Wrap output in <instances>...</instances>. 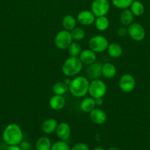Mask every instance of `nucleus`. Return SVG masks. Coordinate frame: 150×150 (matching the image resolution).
<instances>
[{
    "label": "nucleus",
    "mask_w": 150,
    "mask_h": 150,
    "mask_svg": "<svg viewBox=\"0 0 150 150\" xmlns=\"http://www.w3.org/2000/svg\"><path fill=\"white\" fill-rule=\"evenodd\" d=\"M23 132L19 125L15 123L9 124L4 129L2 139L8 146L19 145L23 141Z\"/></svg>",
    "instance_id": "f257e3e1"
},
{
    "label": "nucleus",
    "mask_w": 150,
    "mask_h": 150,
    "mask_svg": "<svg viewBox=\"0 0 150 150\" xmlns=\"http://www.w3.org/2000/svg\"><path fill=\"white\" fill-rule=\"evenodd\" d=\"M90 82L85 76H76L72 79L69 86L70 93L75 98H82L88 93Z\"/></svg>",
    "instance_id": "f03ea898"
},
{
    "label": "nucleus",
    "mask_w": 150,
    "mask_h": 150,
    "mask_svg": "<svg viewBox=\"0 0 150 150\" xmlns=\"http://www.w3.org/2000/svg\"><path fill=\"white\" fill-rule=\"evenodd\" d=\"M83 64L78 57H70L65 60L62 66V72L67 77H74L79 74Z\"/></svg>",
    "instance_id": "7ed1b4c3"
},
{
    "label": "nucleus",
    "mask_w": 150,
    "mask_h": 150,
    "mask_svg": "<svg viewBox=\"0 0 150 150\" xmlns=\"http://www.w3.org/2000/svg\"><path fill=\"white\" fill-rule=\"evenodd\" d=\"M109 42L107 38L102 35H94L90 38L88 46L91 50L96 53H102L107 50Z\"/></svg>",
    "instance_id": "20e7f679"
},
{
    "label": "nucleus",
    "mask_w": 150,
    "mask_h": 150,
    "mask_svg": "<svg viewBox=\"0 0 150 150\" xmlns=\"http://www.w3.org/2000/svg\"><path fill=\"white\" fill-rule=\"evenodd\" d=\"M107 92V85L99 79L93 80L89 84L88 93L91 98L96 99L101 98L105 95Z\"/></svg>",
    "instance_id": "39448f33"
},
{
    "label": "nucleus",
    "mask_w": 150,
    "mask_h": 150,
    "mask_svg": "<svg viewBox=\"0 0 150 150\" xmlns=\"http://www.w3.org/2000/svg\"><path fill=\"white\" fill-rule=\"evenodd\" d=\"M72 42L73 38L71 32L65 29L57 32L54 38V45L60 50L67 49Z\"/></svg>",
    "instance_id": "423d86ee"
},
{
    "label": "nucleus",
    "mask_w": 150,
    "mask_h": 150,
    "mask_svg": "<svg viewBox=\"0 0 150 150\" xmlns=\"http://www.w3.org/2000/svg\"><path fill=\"white\" fill-rule=\"evenodd\" d=\"M110 9L109 0H94L91 4V10L96 17L106 16Z\"/></svg>",
    "instance_id": "0eeeda50"
},
{
    "label": "nucleus",
    "mask_w": 150,
    "mask_h": 150,
    "mask_svg": "<svg viewBox=\"0 0 150 150\" xmlns=\"http://www.w3.org/2000/svg\"><path fill=\"white\" fill-rule=\"evenodd\" d=\"M128 35L133 40L139 42L145 38L146 32L140 23H132L128 26Z\"/></svg>",
    "instance_id": "6e6552de"
},
{
    "label": "nucleus",
    "mask_w": 150,
    "mask_h": 150,
    "mask_svg": "<svg viewBox=\"0 0 150 150\" xmlns=\"http://www.w3.org/2000/svg\"><path fill=\"white\" fill-rule=\"evenodd\" d=\"M119 86L121 90L124 93L131 92L135 87V79L131 74L126 73L120 78Z\"/></svg>",
    "instance_id": "1a4fd4ad"
},
{
    "label": "nucleus",
    "mask_w": 150,
    "mask_h": 150,
    "mask_svg": "<svg viewBox=\"0 0 150 150\" xmlns=\"http://www.w3.org/2000/svg\"><path fill=\"white\" fill-rule=\"evenodd\" d=\"M87 76L91 80L99 79L102 76V64L99 62H95L88 65L86 70Z\"/></svg>",
    "instance_id": "9d476101"
},
{
    "label": "nucleus",
    "mask_w": 150,
    "mask_h": 150,
    "mask_svg": "<svg viewBox=\"0 0 150 150\" xmlns=\"http://www.w3.org/2000/svg\"><path fill=\"white\" fill-rule=\"evenodd\" d=\"M96 16L91 10H84L79 12L76 16V21L82 26H90L94 23Z\"/></svg>",
    "instance_id": "9b49d317"
},
{
    "label": "nucleus",
    "mask_w": 150,
    "mask_h": 150,
    "mask_svg": "<svg viewBox=\"0 0 150 150\" xmlns=\"http://www.w3.org/2000/svg\"><path fill=\"white\" fill-rule=\"evenodd\" d=\"M90 120L96 125H102L106 122L107 117L106 113L101 108H95L89 113Z\"/></svg>",
    "instance_id": "f8f14e48"
},
{
    "label": "nucleus",
    "mask_w": 150,
    "mask_h": 150,
    "mask_svg": "<svg viewBox=\"0 0 150 150\" xmlns=\"http://www.w3.org/2000/svg\"><path fill=\"white\" fill-rule=\"evenodd\" d=\"M71 130L70 125L66 122H61L57 125L55 130L57 138L60 141H64V142L69 140L71 136Z\"/></svg>",
    "instance_id": "ddd939ff"
},
{
    "label": "nucleus",
    "mask_w": 150,
    "mask_h": 150,
    "mask_svg": "<svg viewBox=\"0 0 150 150\" xmlns=\"http://www.w3.org/2000/svg\"><path fill=\"white\" fill-rule=\"evenodd\" d=\"M78 57L81 60L82 64H87V65H89L96 61V54L90 48L82 50Z\"/></svg>",
    "instance_id": "4468645a"
},
{
    "label": "nucleus",
    "mask_w": 150,
    "mask_h": 150,
    "mask_svg": "<svg viewBox=\"0 0 150 150\" xmlns=\"http://www.w3.org/2000/svg\"><path fill=\"white\" fill-rule=\"evenodd\" d=\"M49 105L50 108L54 111H60L64 108L66 105V100L62 95H54L50 98Z\"/></svg>",
    "instance_id": "2eb2a0df"
},
{
    "label": "nucleus",
    "mask_w": 150,
    "mask_h": 150,
    "mask_svg": "<svg viewBox=\"0 0 150 150\" xmlns=\"http://www.w3.org/2000/svg\"><path fill=\"white\" fill-rule=\"evenodd\" d=\"M57 122L55 119L49 118L46 120L41 125V129L43 132L46 134H51L54 132H55L56 128L57 127Z\"/></svg>",
    "instance_id": "dca6fc26"
},
{
    "label": "nucleus",
    "mask_w": 150,
    "mask_h": 150,
    "mask_svg": "<svg viewBox=\"0 0 150 150\" xmlns=\"http://www.w3.org/2000/svg\"><path fill=\"white\" fill-rule=\"evenodd\" d=\"M117 73V69L116 66L110 62H107L102 64V76L105 79H110L116 76Z\"/></svg>",
    "instance_id": "f3484780"
},
{
    "label": "nucleus",
    "mask_w": 150,
    "mask_h": 150,
    "mask_svg": "<svg viewBox=\"0 0 150 150\" xmlns=\"http://www.w3.org/2000/svg\"><path fill=\"white\" fill-rule=\"evenodd\" d=\"M107 54L110 57L114 59L119 58L122 55L123 53V49L122 47L119 44L113 42V43L109 44L107 48Z\"/></svg>",
    "instance_id": "a211bd4d"
},
{
    "label": "nucleus",
    "mask_w": 150,
    "mask_h": 150,
    "mask_svg": "<svg viewBox=\"0 0 150 150\" xmlns=\"http://www.w3.org/2000/svg\"><path fill=\"white\" fill-rule=\"evenodd\" d=\"M95 99L91 97L85 98L81 101L80 109L85 113H90L93 109L96 108Z\"/></svg>",
    "instance_id": "6ab92c4d"
},
{
    "label": "nucleus",
    "mask_w": 150,
    "mask_h": 150,
    "mask_svg": "<svg viewBox=\"0 0 150 150\" xmlns=\"http://www.w3.org/2000/svg\"><path fill=\"white\" fill-rule=\"evenodd\" d=\"M94 25L97 30H99V32H104L109 28L110 21H109V19L106 17V16H99V17H96Z\"/></svg>",
    "instance_id": "aec40b11"
},
{
    "label": "nucleus",
    "mask_w": 150,
    "mask_h": 150,
    "mask_svg": "<svg viewBox=\"0 0 150 150\" xmlns=\"http://www.w3.org/2000/svg\"><path fill=\"white\" fill-rule=\"evenodd\" d=\"M119 20H120L121 24L124 26H129L131 23H133L134 15L132 14L130 10L125 9L121 13L120 16H119Z\"/></svg>",
    "instance_id": "412c9836"
},
{
    "label": "nucleus",
    "mask_w": 150,
    "mask_h": 150,
    "mask_svg": "<svg viewBox=\"0 0 150 150\" xmlns=\"http://www.w3.org/2000/svg\"><path fill=\"white\" fill-rule=\"evenodd\" d=\"M62 25L65 30L71 32L76 27V19L72 15H66L63 18Z\"/></svg>",
    "instance_id": "4be33fe9"
},
{
    "label": "nucleus",
    "mask_w": 150,
    "mask_h": 150,
    "mask_svg": "<svg viewBox=\"0 0 150 150\" xmlns=\"http://www.w3.org/2000/svg\"><path fill=\"white\" fill-rule=\"evenodd\" d=\"M51 142L48 137L43 136L37 140L35 144L36 150H50L51 147Z\"/></svg>",
    "instance_id": "5701e85b"
},
{
    "label": "nucleus",
    "mask_w": 150,
    "mask_h": 150,
    "mask_svg": "<svg viewBox=\"0 0 150 150\" xmlns=\"http://www.w3.org/2000/svg\"><path fill=\"white\" fill-rule=\"evenodd\" d=\"M69 91V86L66 84L64 82H57L52 86V92L54 95H64Z\"/></svg>",
    "instance_id": "b1692460"
},
{
    "label": "nucleus",
    "mask_w": 150,
    "mask_h": 150,
    "mask_svg": "<svg viewBox=\"0 0 150 150\" xmlns=\"http://www.w3.org/2000/svg\"><path fill=\"white\" fill-rule=\"evenodd\" d=\"M130 10L135 16H141L144 13V6L138 0H134L130 6Z\"/></svg>",
    "instance_id": "393cba45"
},
{
    "label": "nucleus",
    "mask_w": 150,
    "mask_h": 150,
    "mask_svg": "<svg viewBox=\"0 0 150 150\" xmlns=\"http://www.w3.org/2000/svg\"><path fill=\"white\" fill-rule=\"evenodd\" d=\"M68 49V53L70 55V57H79L82 51V48L77 42H72L71 45H69Z\"/></svg>",
    "instance_id": "a878e982"
},
{
    "label": "nucleus",
    "mask_w": 150,
    "mask_h": 150,
    "mask_svg": "<svg viewBox=\"0 0 150 150\" xmlns=\"http://www.w3.org/2000/svg\"><path fill=\"white\" fill-rule=\"evenodd\" d=\"M71 37L73 40L76 42L82 40L85 37V31L81 27H75L72 31H71Z\"/></svg>",
    "instance_id": "bb28decb"
},
{
    "label": "nucleus",
    "mask_w": 150,
    "mask_h": 150,
    "mask_svg": "<svg viewBox=\"0 0 150 150\" xmlns=\"http://www.w3.org/2000/svg\"><path fill=\"white\" fill-rule=\"evenodd\" d=\"M133 1L134 0H111V2L116 8L125 10L130 7Z\"/></svg>",
    "instance_id": "cd10ccee"
},
{
    "label": "nucleus",
    "mask_w": 150,
    "mask_h": 150,
    "mask_svg": "<svg viewBox=\"0 0 150 150\" xmlns=\"http://www.w3.org/2000/svg\"><path fill=\"white\" fill-rule=\"evenodd\" d=\"M50 150H71V148L67 142L60 140L51 145Z\"/></svg>",
    "instance_id": "c85d7f7f"
},
{
    "label": "nucleus",
    "mask_w": 150,
    "mask_h": 150,
    "mask_svg": "<svg viewBox=\"0 0 150 150\" xmlns=\"http://www.w3.org/2000/svg\"><path fill=\"white\" fill-rule=\"evenodd\" d=\"M71 150H90L89 147L86 144L84 143H78L75 144Z\"/></svg>",
    "instance_id": "c756f323"
},
{
    "label": "nucleus",
    "mask_w": 150,
    "mask_h": 150,
    "mask_svg": "<svg viewBox=\"0 0 150 150\" xmlns=\"http://www.w3.org/2000/svg\"><path fill=\"white\" fill-rule=\"evenodd\" d=\"M21 149L22 150H31L32 149V144L26 141H22L19 144Z\"/></svg>",
    "instance_id": "7c9ffc66"
},
{
    "label": "nucleus",
    "mask_w": 150,
    "mask_h": 150,
    "mask_svg": "<svg viewBox=\"0 0 150 150\" xmlns=\"http://www.w3.org/2000/svg\"><path fill=\"white\" fill-rule=\"evenodd\" d=\"M117 35H119V37H123L126 36L128 35V29L127 28H126L125 26H123V27H120L117 30Z\"/></svg>",
    "instance_id": "2f4dec72"
},
{
    "label": "nucleus",
    "mask_w": 150,
    "mask_h": 150,
    "mask_svg": "<svg viewBox=\"0 0 150 150\" xmlns=\"http://www.w3.org/2000/svg\"><path fill=\"white\" fill-rule=\"evenodd\" d=\"M6 150H22L21 149L19 145H10L8 146V147L6 149Z\"/></svg>",
    "instance_id": "473e14b6"
},
{
    "label": "nucleus",
    "mask_w": 150,
    "mask_h": 150,
    "mask_svg": "<svg viewBox=\"0 0 150 150\" xmlns=\"http://www.w3.org/2000/svg\"><path fill=\"white\" fill-rule=\"evenodd\" d=\"M95 102H96V105H99V106H101V105H102L103 103H104V100H103L102 98H96V99H95Z\"/></svg>",
    "instance_id": "72a5a7b5"
},
{
    "label": "nucleus",
    "mask_w": 150,
    "mask_h": 150,
    "mask_svg": "<svg viewBox=\"0 0 150 150\" xmlns=\"http://www.w3.org/2000/svg\"><path fill=\"white\" fill-rule=\"evenodd\" d=\"M71 79H69V78H67V79H65V81L63 82H64V83H66L67 86H69V84L71 83Z\"/></svg>",
    "instance_id": "f704fd0d"
},
{
    "label": "nucleus",
    "mask_w": 150,
    "mask_h": 150,
    "mask_svg": "<svg viewBox=\"0 0 150 150\" xmlns=\"http://www.w3.org/2000/svg\"><path fill=\"white\" fill-rule=\"evenodd\" d=\"M93 150H106L105 149H104V148H103V147H101V146H98V147H96V148H94V149Z\"/></svg>",
    "instance_id": "c9c22d12"
},
{
    "label": "nucleus",
    "mask_w": 150,
    "mask_h": 150,
    "mask_svg": "<svg viewBox=\"0 0 150 150\" xmlns=\"http://www.w3.org/2000/svg\"><path fill=\"white\" fill-rule=\"evenodd\" d=\"M108 150H121V149H119V148H118V147H115V146H113V147H110V148H109Z\"/></svg>",
    "instance_id": "e433bc0d"
}]
</instances>
